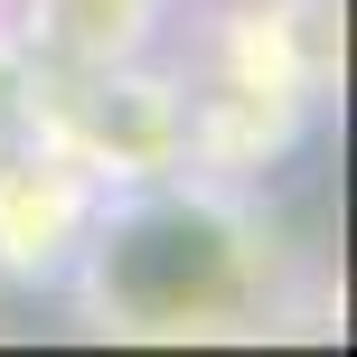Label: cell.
<instances>
[{"label":"cell","mask_w":357,"mask_h":357,"mask_svg":"<svg viewBox=\"0 0 357 357\" xmlns=\"http://www.w3.org/2000/svg\"><path fill=\"white\" fill-rule=\"evenodd\" d=\"M94 235V197L75 160H19L0 169V264L10 273H56L66 254H85Z\"/></svg>","instance_id":"7a4b0ae2"},{"label":"cell","mask_w":357,"mask_h":357,"mask_svg":"<svg viewBox=\"0 0 357 357\" xmlns=\"http://www.w3.org/2000/svg\"><path fill=\"white\" fill-rule=\"evenodd\" d=\"M47 38L85 66H132L151 38V0H47Z\"/></svg>","instance_id":"3957f363"},{"label":"cell","mask_w":357,"mask_h":357,"mask_svg":"<svg viewBox=\"0 0 357 357\" xmlns=\"http://www.w3.org/2000/svg\"><path fill=\"white\" fill-rule=\"evenodd\" d=\"M104 273V310H123L132 329H178L207 320L245 291L235 264V226H216L207 207H151L132 226H113L104 245H85Z\"/></svg>","instance_id":"6da1fadb"}]
</instances>
